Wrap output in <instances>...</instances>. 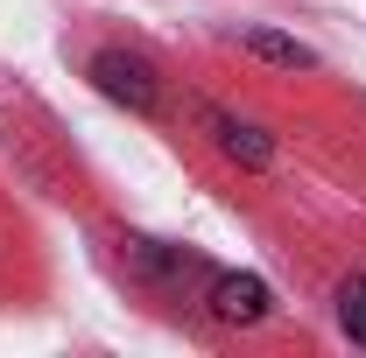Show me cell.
<instances>
[{
	"instance_id": "cell-1",
	"label": "cell",
	"mask_w": 366,
	"mask_h": 358,
	"mask_svg": "<svg viewBox=\"0 0 366 358\" xmlns=\"http://www.w3.org/2000/svg\"><path fill=\"white\" fill-rule=\"evenodd\" d=\"M92 91H106L113 106H127V113H155L162 106V78H155V63L134 56V49H99L85 63Z\"/></svg>"
},
{
	"instance_id": "cell-2",
	"label": "cell",
	"mask_w": 366,
	"mask_h": 358,
	"mask_svg": "<svg viewBox=\"0 0 366 358\" xmlns=\"http://www.w3.org/2000/svg\"><path fill=\"white\" fill-rule=\"evenodd\" d=\"M197 127L212 134V148L239 162V169H274V134L268 127H254V120H239L226 106H212V98H197Z\"/></svg>"
},
{
	"instance_id": "cell-3",
	"label": "cell",
	"mask_w": 366,
	"mask_h": 358,
	"mask_svg": "<svg viewBox=\"0 0 366 358\" xmlns=\"http://www.w3.org/2000/svg\"><path fill=\"white\" fill-rule=\"evenodd\" d=\"M212 316L226 330H254L274 316V288L261 274H212Z\"/></svg>"
},
{
	"instance_id": "cell-4",
	"label": "cell",
	"mask_w": 366,
	"mask_h": 358,
	"mask_svg": "<svg viewBox=\"0 0 366 358\" xmlns=\"http://www.w3.org/2000/svg\"><path fill=\"white\" fill-rule=\"evenodd\" d=\"M239 49H247V56H261V63H274V71H317V49L296 43V36H282V29H247Z\"/></svg>"
},
{
	"instance_id": "cell-5",
	"label": "cell",
	"mask_w": 366,
	"mask_h": 358,
	"mask_svg": "<svg viewBox=\"0 0 366 358\" xmlns=\"http://www.w3.org/2000/svg\"><path fill=\"white\" fill-rule=\"evenodd\" d=\"M134 267L148 274V281H162V288H177L183 274H197L204 260L183 253V246H162V239H134Z\"/></svg>"
},
{
	"instance_id": "cell-6",
	"label": "cell",
	"mask_w": 366,
	"mask_h": 358,
	"mask_svg": "<svg viewBox=\"0 0 366 358\" xmlns=\"http://www.w3.org/2000/svg\"><path fill=\"white\" fill-rule=\"evenodd\" d=\"M338 330H345L352 344H366V274H352V281L338 288Z\"/></svg>"
}]
</instances>
